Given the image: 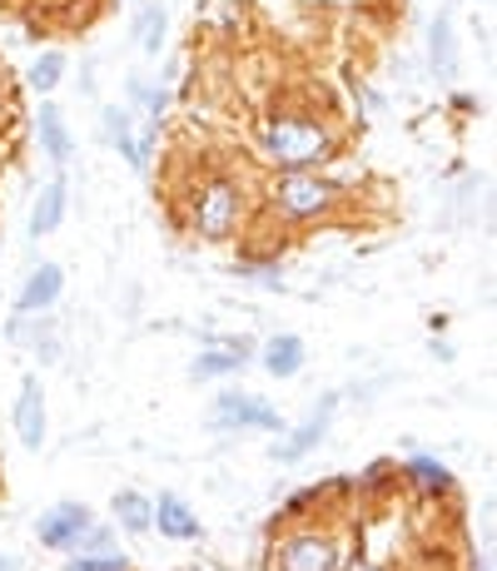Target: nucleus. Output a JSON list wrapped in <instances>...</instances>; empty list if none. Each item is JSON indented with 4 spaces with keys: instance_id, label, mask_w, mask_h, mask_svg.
<instances>
[{
    "instance_id": "obj_3",
    "label": "nucleus",
    "mask_w": 497,
    "mask_h": 571,
    "mask_svg": "<svg viewBox=\"0 0 497 571\" xmlns=\"http://www.w3.org/2000/svg\"><path fill=\"white\" fill-rule=\"evenodd\" d=\"M195 229L205 238H229L234 224L244 219V189L234 179H209L205 189L195 195V209H189Z\"/></svg>"
},
{
    "instance_id": "obj_25",
    "label": "nucleus",
    "mask_w": 497,
    "mask_h": 571,
    "mask_svg": "<svg viewBox=\"0 0 497 571\" xmlns=\"http://www.w3.org/2000/svg\"><path fill=\"white\" fill-rule=\"evenodd\" d=\"M453 109H463V115H473V109H477V100H473V95H453Z\"/></svg>"
},
{
    "instance_id": "obj_17",
    "label": "nucleus",
    "mask_w": 497,
    "mask_h": 571,
    "mask_svg": "<svg viewBox=\"0 0 497 571\" xmlns=\"http://www.w3.org/2000/svg\"><path fill=\"white\" fill-rule=\"evenodd\" d=\"M125 100H130L135 109H145V119H154V125H160V115L174 105L170 85H160V80H145V75L125 80Z\"/></svg>"
},
{
    "instance_id": "obj_6",
    "label": "nucleus",
    "mask_w": 497,
    "mask_h": 571,
    "mask_svg": "<svg viewBox=\"0 0 497 571\" xmlns=\"http://www.w3.org/2000/svg\"><path fill=\"white\" fill-rule=\"evenodd\" d=\"M90 506H80V502H55L50 512H41L35 517V537H41V547H55V551H70L80 537H85V527H90Z\"/></svg>"
},
{
    "instance_id": "obj_8",
    "label": "nucleus",
    "mask_w": 497,
    "mask_h": 571,
    "mask_svg": "<svg viewBox=\"0 0 497 571\" xmlns=\"http://www.w3.org/2000/svg\"><path fill=\"white\" fill-rule=\"evenodd\" d=\"M274 571H338V547L328 537H289L279 551H274Z\"/></svg>"
},
{
    "instance_id": "obj_10",
    "label": "nucleus",
    "mask_w": 497,
    "mask_h": 571,
    "mask_svg": "<svg viewBox=\"0 0 497 571\" xmlns=\"http://www.w3.org/2000/svg\"><path fill=\"white\" fill-rule=\"evenodd\" d=\"M11 343L31 348L41 363H55V358H60V324H55L50 313H21L11 324Z\"/></svg>"
},
{
    "instance_id": "obj_26",
    "label": "nucleus",
    "mask_w": 497,
    "mask_h": 571,
    "mask_svg": "<svg viewBox=\"0 0 497 571\" xmlns=\"http://www.w3.org/2000/svg\"><path fill=\"white\" fill-rule=\"evenodd\" d=\"M0 571H15V561H11V557H0Z\"/></svg>"
},
{
    "instance_id": "obj_4",
    "label": "nucleus",
    "mask_w": 497,
    "mask_h": 571,
    "mask_svg": "<svg viewBox=\"0 0 497 571\" xmlns=\"http://www.w3.org/2000/svg\"><path fill=\"white\" fill-rule=\"evenodd\" d=\"M274 205H279L284 219H324L328 209L338 205V189L328 179H319V174H284L279 179V195H274Z\"/></svg>"
},
{
    "instance_id": "obj_18",
    "label": "nucleus",
    "mask_w": 497,
    "mask_h": 571,
    "mask_svg": "<svg viewBox=\"0 0 497 571\" xmlns=\"http://www.w3.org/2000/svg\"><path fill=\"white\" fill-rule=\"evenodd\" d=\"M135 40H140V50L145 55H160L164 50V35H170V11H164V5H140V11H135Z\"/></svg>"
},
{
    "instance_id": "obj_21",
    "label": "nucleus",
    "mask_w": 497,
    "mask_h": 571,
    "mask_svg": "<svg viewBox=\"0 0 497 571\" xmlns=\"http://www.w3.org/2000/svg\"><path fill=\"white\" fill-rule=\"evenodd\" d=\"M408 473H413V482H418L423 492H448V487H453V473H448L443 463H432V457H413Z\"/></svg>"
},
{
    "instance_id": "obj_14",
    "label": "nucleus",
    "mask_w": 497,
    "mask_h": 571,
    "mask_svg": "<svg viewBox=\"0 0 497 571\" xmlns=\"http://www.w3.org/2000/svg\"><path fill=\"white\" fill-rule=\"evenodd\" d=\"M15 432H21L25 447H41V442H45V393H41V377H25V383H21V398H15Z\"/></svg>"
},
{
    "instance_id": "obj_11",
    "label": "nucleus",
    "mask_w": 497,
    "mask_h": 571,
    "mask_svg": "<svg viewBox=\"0 0 497 571\" xmlns=\"http://www.w3.org/2000/svg\"><path fill=\"white\" fill-rule=\"evenodd\" d=\"M60 289H66V269H60V264H35V269L25 273L15 303H21V313H50L55 303H60Z\"/></svg>"
},
{
    "instance_id": "obj_22",
    "label": "nucleus",
    "mask_w": 497,
    "mask_h": 571,
    "mask_svg": "<svg viewBox=\"0 0 497 571\" xmlns=\"http://www.w3.org/2000/svg\"><path fill=\"white\" fill-rule=\"evenodd\" d=\"M115 517L125 522L130 532H150V502L140 492H119L115 497Z\"/></svg>"
},
{
    "instance_id": "obj_19",
    "label": "nucleus",
    "mask_w": 497,
    "mask_h": 571,
    "mask_svg": "<svg viewBox=\"0 0 497 571\" xmlns=\"http://www.w3.org/2000/svg\"><path fill=\"white\" fill-rule=\"evenodd\" d=\"M239 368H244V343H224V348H205L189 373H195L199 383H209V377H229V373H239Z\"/></svg>"
},
{
    "instance_id": "obj_5",
    "label": "nucleus",
    "mask_w": 497,
    "mask_h": 571,
    "mask_svg": "<svg viewBox=\"0 0 497 571\" xmlns=\"http://www.w3.org/2000/svg\"><path fill=\"white\" fill-rule=\"evenodd\" d=\"M215 428H264V432H274V428H284V418H279V408L274 403H264V398H254V393H244V388H229V393H219V403H215Z\"/></svg>"
},
{
    "instance_id": "obj_15",
    "label": "nucleus",
    "mask_w": 497,
    "mask_h": 571,
    "mask_svg": "<svg viewBox=\"0 0 497 571\" xmlns=\"http://www.w3.org/2000/svg\"><path fill=\"white\" fill-rule=\"evenodd\" d=\"M150 527H160L164 537H174V541H195L199 537V517L174 492H160V502H150Z\"/></svg>"
},
{
    "instance_id": "obj_24",
    "label": "nucleus",
    "mask_w": 497,
    "mask_h": 571,
    "mask_svg": "<svg viewBox=\"0 0 497 571\" xmlns=\"http://www.w3.org/2000/svg\"><path fill=\"white\" fill-rule=\"evenodd\" d=\"M80 90H85V95L95 90V60H85V70H80Z\"/></svg>"
},
{
    "instance_id": "obj_12",
    "label": "nucleus",
    "mask_w": 497,
    "mask_h": 571,
    "mask_svg": "<svg viewBox=\"0 0 497 571\" xmlns=\"http://www.w3.org/2000/svg\"><path fill=\"white\" fill-rule=\"evenodd\" d=\"M428 70L438 85H453L458 80V35H453V15L438 11L428 25Z\"/></svg>"
},
{
    "instance_id": "obj_23",
    "label": "nucleus",
    "mask_w": 497,
    "mask_h": 571,
    "mask_svg": "<svg viewBox=\"0 0 497 571\" xmlns=\"http://www.w3.org/2000/svg\"><path fill=\"white\" fill-rule=\"evenodd\" d=\"M70 571H130V557H119V551H95V557H76Z\"/></svg>"
},
{
    "instance_id": "obj_1",
    "label": "nucleus",
    "mask_w": 497,
    "mask_h": 571,
    "mask_svg": "<svg viewBox=\"0 0 497 571\" xmlns=\"http://www.w3.org/2000/svg\"><path fill=\"white\" fill-rule=\"evenodd\" d=\"M259 144L279 170L299 174V170H309V164L334 154V130L314 115H269L259 125Z\"/></svg>"
},
{
    "instance_id": "obj_16",
    "label": "nucleus",
    "mask_w": 497,
    "mask_h": 571,
    "mask_svg": "<svg viewBox=\"0 0 497 571\" xmlns=\"http://www.w3.org/2000/svg\"><path fill=\"white\" fill-rule=\"evenodd\" d=\"M259 363L269 377H293L303 368V338L299 334H274L269 343H264Z\"/></svg>"
},
{
    "instance_id": "obj_2",
    "label": "nucleus",
    "mask_w": 497,
    "mask_h": 571,
    "mask_svg": "<svg viewBox=\"0 0 497 571\" xmlns=\"http://www.w3.org/2000/svg\"><path fill=\"white\" fill-rule=\"evenodd\" d=\"M100 140L115 144V150L130 160L135 174H150V150H154V140H160V125H154V119L140 125L130 105H105L100 109Z\"/></svg>"
},
{
    "instance_id": "obj_20",
    "label": "nucleus",
    "mask_w": 497,
    "mask_h": 571,
    "mask_svg": "<svg viewBox=\"0 0 497 571\" xmlns=\"http://www.w3.org/2000/svg\"><path fill=\"white\" fill-rule=\"evenodd\" d=\"M60 80H66V55H60V50H45L41 60L25 70V85H31L41 100H50V90L60 85Z\"/></svg>"
},
{
    "instance_id": "obj_7",
    "label": "nucleus",
    "mask_w": 497,
    "mask_h": 571,
    "mask_svg": "<svg viewBox=\"0 0 497 571\" xmlns=\"http://www.w3.org/2000/svg\"><path fill=\"white\" fill-rule=\"evenodd\" d=\"M334 412H338V393H324V398L314 403V412L299 422V432H293L284 447H274V463H303V457L324 442V432L334 428Z\"/></svg>"
},
{
    "instance_id": "obj_13",
    "label": "nucleus",
    "mask_w": 497,
    "mask_h": 571,
    "mask_svg": "<svg viewBox=\"0 0 497 571\" xmlns=\"http://www.w3.org/2000/svg\"><path fill=\"white\" fill-rule=\"evenodd\" d=\"M66 205H70V189H66V174H55L50 184H45L41 195H35V209H31V238H45L55 234V229L66 224Z\"/></svg>"
},
{
    "instance_id": "obj_9",
    "label": "nucleus",
    "mask_w": 497,
    "mask_h": 571,
    "mask_svg": "<svg viewBox=\"0 0 497 571\" xmlns=\"http://www.w3.org/2000/svg\"><path fill=\"white\" fill-rule=\"evenodd\" d=\"M35 135H41V150L55 170H66L70 154H76V135L66 125V109L55 105V100H41V115H35Z\"/></svg>"
}]
</instances>
